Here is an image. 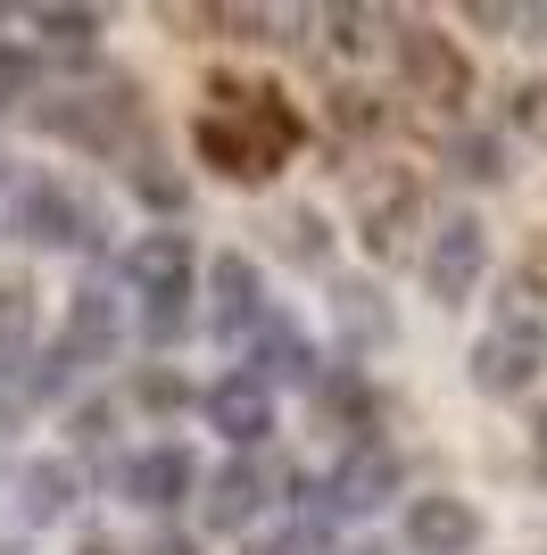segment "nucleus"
Returning a JSON list of instances; mask_svg holds the SVG:
<instances>
[{"mask_svg": "<svg viewBox=\"0 0 547 555\" xmlns=\"http://www.w3.org/2000/svg\"><path fill=\"white\" fill-rule=\"evenodd\" d=\"M523 42H547V9H523V25H514Z\"/></svg>", "mask_w": 547, "mask_h": 555, "instance_id": "e433bc0d", "label": "nucleus"}, {"mask_svg": "<svg viewBox=\"0 0 547 555\" xmlns=\"http://www.w3.org/2000/svg\"><path fill=\"white\" fill-rule=\"evenodd\" d=\"M357 555H382V547H357Z\"/></svg>", "mask_w": 547, "mask_h": 555, "instance_id": "ea45409f", "label": "nucleus"}, {"mask_svg": "<svg viewBox=\"0 0 547 555\" xmlns=\"http://www.w3.org/2000/svg\"><path fill=\"white\" fill-rule=\"evenodd\" d=\"M9 232L34 241V249H100V208H91L84 191H67L59 175H34V183H17Z\"/></svg>", "mask_w": 547, "mask_h": 555, "instance_id": "7ed1b4c3", "label": "nucleus"}, {"mask_svg": "<svg viewBox=\"0 0 547 555\" xmlns=\"http://www.w3.org/2000/svg\"><path fill=\"white\" fill-rule=\"evenodd\" d=\"M75 464H59V456H42V464H25V522H50V514H67L75 506Z\"/></svg>", "mask_w": 547, "mask_h": 555, "instance_id": "412c9836", "label": "nucleus"}, {"mask_svg": "<svg viewBox=\"0 0 547 555\" xmlns=\"http://www.w3.org/2000/svg\"><path fill=\"white\" fill-rule=\"evenodd\" d=\"M207 291H216V332L225 340H250V324H266V291H257V266L241 249H225L216 266H207Z\"/></svg>", "mask_w": 547, "mask_h": 555, "instance_id": "dca6fc26", "label": "nucleus"}, {"mask_svg": "<svg viewBox=\"0 0 547 555\" xmlns=\"http://www.w3.org/2000/svg\"><path fill=\"white\" fill-rule=\"evenodd\" d=\"M506 125H514V133H531V141H547V83H514Z\"/></svg>", "mask_w": 547, "mask_h": 555, "instance_id": "2f4dec72", "label": "nucleus"}, {"mask_svg": "<svg viewBox=\"0 0 547 555\" xmlns=\"http://www.w3.org/2000/svg\"><path fill=\"white\" fill-rule=\"evenodd\" d=\"M481 274H489V224L481 216H448L432 232V249H423V299L465 307L481 291Z\"/></svg>", "mask_w": 547, "mask_h": 555, "instance_id": "0eeeda50", "label": "nucleus"}, {"mask_svg": "<svg viewBox=\"0 0 547 555\" xmlns=\"http://www.w3.org/2000/svg\"><path fill=\"white\" fill-rule=\"evenodd\" d=\"M323 25H332V42H341V50H373L390 17H373V9H323Z\"/></svg>", "mask_w": 547, "mask_h": 555, "instance_id": "7c9ffc66", "label": "nucleus"}, {"mask_svg": "<svg viewBox=\"0 0 547 555\" xmlns=\"http://www.w3.org/2000/svg\"><path fill=\"white\" fill-rule=\"evenodd\" d=\"M531 473L547 481V415H531Z\"/></svg>", "mask_w": 547, "mask_h": 555, "instance_id": "f704fd0d", "label": "nucleus"}, {"mask_svg": "<svg viewBox=\"0 0 547 555\" xmlns=\"http://www.w3.org/2000/svg\"><path fill=\"white\" fill-rule=\"evenodd\" d=\"M274 249L291 257V266H323V249H332V232H323L316 208H291L282 224H274Z\"/></svg>", "mask_w": 547, "mask_h": 555, "instance_id": "5701e85b", "label": "nucleus"}, {"mask_svg": "<svg viewBox=\"0 0 547 555\" xmlns=\"http://www.w3.org/2000/svg\"><path fill=\"white\" fill-rule=\"evenodd\" d=\"M116 489H125L133 506H150V514H175V506H191V498L207 489V473L191 464V448L158 440V448H141V456L116 464Z\"/></svg>", "mask_w": 547, "mask_h": 555, "instance_id": "9d476101", "label": "nucleus"}, {"mask_svg": "<svg viewBox=\"0 0 547 555\" xmlns=\"http://www.w3.org/2000/svg\"><path fill=\"white\" fill-rule=\"evenodd\" d=\"M150 555H200V547H191L182 531H158V539H150Z\"/></svg>", "mask_w": 547, "mask_h": 555, "instance_id": "c9c22d12", "label": "nucleus"}, {"mask_svg": "<svg viewBox=\"0 0 547 555\" xmlns=\"http://www.w3.org/2000/svg\"><path fill=\"white\" fill-rule=\"evenodd\" d=\"M67 382H75V357H67V340H59L50 357H34V373H25V398H34V406H50V398H67Z\"/></svg>", "mask_w": 547, "mask_h": 555, "instance_id": "c756f323", "label": "nucleus"}, {"mask_svg": "<svg viewBox=\"0 0 547 555\" xmlns=\"http://www.w3.org/2000/svg\"><path fill=\"white\" fill-rule=\"evenodd\" d=\"M382 92H365V83H341V92H332V125H341V133H373V125H382Z\"/></svg>", "mask_w": 547, "mask_h": 555, "instance_id": "c85d7f7f", "label": "nucleus"}, {"mask_svg": "<svg viewBox=\"0 0 547 555\" xmlns=\"http://www.w3.org/2000/svg\"><path fill=\"white\" fill-rule=\"evenodd\" d=\"M191 232L158 224V232H141V241H125V291H133L141 307H182L191 299Z\"/></svg>", "mask_w": 547, "mask_h": 555, "instance_id": "1a4fd4ad", "label": "nucleus"}, {"mask_svg": "<svg viewBox=\"0 0 547 555\" xmlns=\"http://www.w3.org/2000/svg\"><path fill=\"white\" fill-rule=\"evenodd\" d=\"M191 150H200V166H216L225 183H274V175L291 166V158H282V150L250 125V116H232V108H207L200 125H191Z\"/></svg>", "mask_w": 547, "mask_h": 555, "instance_id": "423d86ee", "label": "nucleus"}, {"mask_svg": "<svg viewBox=\"0 0 547 555\" xmlns=\"http://www.w3.org/2000/svg\"><path fill=\"white\" fill-rule=\"evenodd\" d=\"M407 547L415 555H473L481 547V506L465 498H407Z\"/></svg>", "mask_w": 547, "mask_h": 555, "instance_id": "ddd939ff", "label": "nucleus"}, {"mask_svg": "<svg viewBox=\"0 0 547 555\" xmlns=\"http://www.w3.org/2000/svg\"><path fill=\"white\" fill-rule=\"evenodd\" d=\"M25 100H42V59L25 42H0V108H25Z\"/></svg>", "mask_w": 547, "mask_h": 555, "instance_id": "b1692460", "label": "nucleus"}, {"mask_svg": "<svg viewBox=\"0 0 547 555\" xmlns=\"http://www.w3.org/2000/svg\"><path fill=\"white\" fill-rule=\"evenodd\" d=\"M75 555H125V547H116V539H84Z\"/></svg>", "mask_w": 547, "mask_h": 555, "instance_id": "4c0bfd02", "label": "nucleus"}, {"mask_svg": "<svg viewBox=\"0 0 547 555\" xmlns=\"http://www.w3.org/2000/svg\"><path fill=\"white\" fill-rule=\"evenodd\" d=\"M34 25H42V42H50V50H59V42H67V50H91L109 17H100V9H42Z\"/></svg>", "mask_w": 547, "mask_h": 555, "instance_id": "a878e982", "label": "nucleus"}, {"mask_svg": "<svg viewBox=\"0 0 547 555\" xmlns=\"http://www.w3.org/2000/svg\"><path fill=\"white\" fill-rule=\"evenodd\" d=\"M448 175H465V183H498V175H506V150L489 133H456L448 141Z\"/></svg>", "mask_w": 547, "mask_h": 555, "instance_id": "393cba45", "label": "nucleus"}, {"mask_svg": "<svg viewBox=\"0 0 547 555\" xmlns=\"http://www.w3.org/2000/svg\"><path fill=\"white\" fill-rule=\"evenodd\" d=\"M316 423H323V431H348V448H365V440H373V423H382L373 382H365L357 365H323V382H316Z\"/></svg>", "mask_w": 547, "mask_h": 555, "instance_id": "2eb2a0df", "label": "nucleus"}, {"mask_svg": "<svg viewBox=\"0 0 547 555\" xmlns=\"http://www.w3.org/2000/svg\"><path fill=\"white\" fill-rule=\"evenodd\" d=\"M539 365H547V324L531 307H506L498 324L473 340V382L489 398H523L531 382H539Z\"/></svg>", "mask_w": 547, "mask_h": 555, "instance_id": "20e7f679", "label": "nucleus"}, {"mask_svg": "<svg viewBox=\"0 0 547 555\" xmlns=\"http://www.w3.org/2000/svg\"><path fill=\"white\" fill-rule=\"evenodd\" d=\"M465 17H473V25H489V34H498V25H523V9H498V0H473Z\"/></svg>", "mask_w": 547, "mask_h": 555, "instance_id": "473e14b6", "label": "nucleus"}, {"mask_svg": "<svg viewBox=\"0 0 547 555\" xmlns=\"http://www.w3.org/2000/svg\"><path fill=\"white\" fill-rule=\"evenodd\" d=\"M0 183H9V158H0Z\"/></svg>", "mask_w": 547, "mask_h": 555, "instance_id": "58836bf2", "label": "nucleus"}, {"mask_svg": "<svg viewBox=\"0 0 547 555\" xmlns=\"http://www.w3.org/2000/svg\"><path fill=\"white\" fill-rule=\"evenodd\" d=\"M116 348V299L109 291H75V307H67V357L84 365V357H109Z\"/></svg>", "mask_w": 547, "mask_h": 555, "instance_id": "6ab92c4d", "label": "nucleus"}, {"mask_svg": "<svg viewBox=\"0 0 547 555\" xmlns=\"http://www.w3.org/2000/svg\"><path fill=\"white\" fill-rule=\"evenodd\" d=\"M207 100H216V108H232V116H250V125L274 141V150H282V158H291L298 141H307L298 108H291L282 92H266V83H250V75H207Z\"/></svg>", "mask_w": 547, "mask_h": 555, "instance_id": "f8f14e48", "label": "nucleus"}, {"mask_svg": "<svg viewBox=\"0 0 547 555\" xmlns=\"http://www.w3.org/2000/svg\"><path fill=\"white\" fill-rule=\"evenodd\" d=\"M390 59H398L407 100H423V108H465V92H473V59L456 50V34H440L423 17L390 25Z\"/></svg>", "mask_w": 547, "mask_h": 555, "instance_id": "f257e3e1", "label": "nucleus"}, {"mask_svg": "<svg viewBox=\"0 0 547 555\" xmlns=\"http://www.w3.org/2000/svg\"><path fill=\"white\" fill-rule=\"evenodd\" d=\"M200 406H207V423H216L232 448H266L274 440V390H266V382H250V373H225Z\"/></svg>", "mask_w": 547, "mask_h": 555, "instance_id": "4468645a", "label": "nucleus"}, {"mask_svg": "<svg viewBox=\"0 0 547 555\" xmlns=\"http://www.w3.org/2000/svg\"><path fill=\"white\" fill-rule=\"evenodd\" d=\"M398 489H407V464H398V448L365 440V448H348V456L332 464V481L316 489V514H382Z\"/></svg>", "mask_w": 547, "mask_h": 555, "instance_id": "6e6552de", "label": "nucleus"}, {"mask_svg": "<svg viewBox=\"0 0 547 555\" xmlns=\"http://www.w3.org/2000/svg\"><path fill=\"white\" fill-rule=\"evenodd\" d=\"M125 398L141 415H175V406H191V382L175 365H141V373H125Z\"/></svg>", "mask_w": 547, "mask_h": 555, "instance_id": "4be33fe9", "label": "nucleus"}, {"mask_svg": "<svg viewBox=\"0 0 547 555\" xmlns=\"http://www.w3.org/2000/svg\"><path fill=\"white\" fill-rule=\"evenodd\" d=\"M266 506H274V473L257 456H232L225 473H207V489H200V522L207 531H250Z\"/></svg>", "mask_w": 547, "mask_h": 555, "instance_id": "9b49d317", "label": "nucleus"}, {"mask_svg": "<svg viewBox=\"0 0 547 555\" xmlns=\"http://www.w3.org/2000/svg\"><path fill=\"white\" fill-rule=\"evenodd\" d=\"M250 382H316V348L298 340L282 315H266L250 340Z\"/></svg>", "mask_w": 547, "mask_h": 555, "instance_id": "f3484780", "label": "nucleus"}, {"mask_svg": "<svg viewBox=\"0 0 547 555\" xmlns=\"http://www.w3.org/2000/svg\"><path fill=\"white\" fill-rule=\"evenodd\" d=\"M75 440H84V448L109 440V406H84V415H75Z\"/></svg>", "mask_w": 547, "mask_h": 555, "instance_id": "72a5a7b5", "label": "nucleus"}, {"mask_svg": "<svg viewBox=\"0 0 547 555\" xmlns=\"http://www.w3.org/2000/svg\"><path fill=\"white\" fill-rule=\"evenodd\" d=\"M332 324H341L348 348H382V340H390L382 291H373V282H341V291H332Z\"/></svg>", "mask_w": 547, "mask_h": 555, "instance_id": "a211bd4d", "label": "nucleus"}, {"mask_svg": "<svg viewBox=\"0 0 547 555\" xmlns=\"http://www.w3.org/2000/svg\"><path fill=\"white\" fill-rule=\"evenodd\" d=\"M42 116V133L59 141H84V150H125V133L141 125V83L109 75V83H91V92H59V108H34Z\"/></svg>", "mask_w": 547, "mask_h": 555, "instance_id": "f03ea898", "label": "nucleus"}, {"mask_svg": "<svg viewBox=\"0 0 547 555\" xmlns=\"http://www.w3.org/2000/svg\"><path fill=\"white\" fill-rule=\"evenodd\" d=\"M415 224H423V183H415L407 166H373V175H357V241L373 257H398L415 241Z\"/></svg>", "mask_w": 547, "mask_h": 555, "instance_id": "39448f33", "label": "nucleus"}, {"mask_svg": "<svg viewBox=\"0 0 547 555\" xmlns=\"http://www.w3.org/2000/svg\"><path fill=\"white\" fill-rule=\"evenodd\" d=\"M241 555H332V514H307V522L282 531V539H250Z\"/></svg>", "mask_w": 547, "mask_h": 555, "instance_id": "cd10ccee", "label": "nucleus"}, {"mask_svg": "<svg viewBox=\"0 0 547 555\" xmlns=\"http://www.w3.org/2000/svg\"><path fill=\"white\" fill-rule=\"evenodd\" d=\"M34 324H42V299H34V282H0V365L34 357Z\"/></svg>", "mask_w": 547, "mask_h": 555, "instance_id": "aec40b11", "label": "nucleus"}, {"mask_svg": "<svg viewBox=\"0 0 547 555\" xmlns=\"http://www.w3.org/2000/svg\"><path fill=\"white\" fill-rule=\"evenodd\" d=\"M133 199H141V208H158V216H175L182 199H191V183H182V175H166L158 158H133Z\"/></svg>", "mask_w": 547, "mask_h": 555, "instance_id": "bb28decb", "label": "nucleus"}]
</instances>
